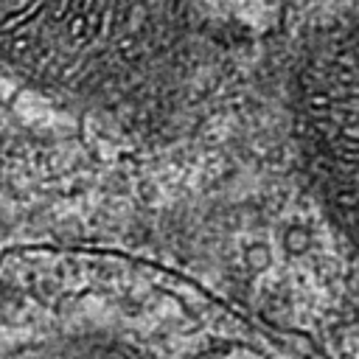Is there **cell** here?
<instances>
[{"mask_svg": "<svg viewBox=\"0 0 359 359\" xmlns=\"http://www.w3.org/2000/svg\"><path fill=\"white\" fill-rule=\"evenodd\" d=\"M140 306L135 272L115 261L8 250L0 255V359H168Z\"/></svg>", "mask_w": 359, "mask_h": 359, "instance_id": "cell-1", "label": "cell"}, {"mask_svg": "<svg viewBox=\"0 0 359 359\" xmlns=\"http://www.w3.org/2000/svg\"><path fill=\"white\" fill-rule=\"evenodd\" d=\"M294 107L306 171L359 250V20L309 50Z\"/></svg>", "mask_w": 359, "mask_h": 359, "instance_id": "cell-2", "label": "cell"}]
</instances>
